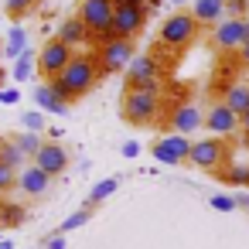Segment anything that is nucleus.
<instances>
[{
    "instance_id": "obj_40",
    "label": "nucleus",
    "mask_w": 249,
    "mask_h": 249,
    "mask_svg": "<svg viewBox=\"0 0 249 249\" xmlns=\"http://www.w3.org/2000/svg\"><path fill=\"white\" fill-rule=\"evenodd\" d=\"M0 249H14V242L11 239H0Z\"/></svg>"
},
{
    "instance_id": "obj_22",
    "label": "nucleus",
    "mask_w": 249,
    "mask_h": 249,
    "mask_svg": "<svg viewBox=\"0 0 249 249\" xmlns=\"http://www.w3.org/2000/svg\"><path fill=\"white\" fill-rule=\"evenodd\" d=\"M21 126H24L28 133H48V123H45V113H41V109H28V113L21 116Z\"/></svg>"
},
{
    "instance_id": "obj_8",
    "label": "nucleus",
    "mask_w": 249,
    "mask_h": 249,
    "mask_svg": "<svg viewBox=\"0 0 249 249\" xmlns=\"http://www.w3.org/2000/svg\"><path fill=\"white\" fill-rule=\"evenodd\" d=\"M147 24V7L140 4H116V18H113V35L133 41Z\"/></svg>"
},
{
    "instance_id": "obj_34",
    "label": "nucleus",
    "mask_w": 249,
    "mask_h": 249,
    "mask_svg": "<svg viewBox=\"0 0 249 249\" xmlns=\"http://www.w3.org/2000/svg\"><path fill=\"white\" fill-rule=\"evenodd\" d=\"M21 99V92L18 89H0V103H7V106H14Z\"/></svg>"
},
{
    "instance_id": "obj_36",
    "label": "nucleus",
    "mask_w": 249,
    "mask_h": 249,
    "mask_svg": "<svg viewBox=\"0 0 249 249\" xmlns=\"http://www.w3.org/2000/svg\"><path fill=\"white\" fill-rule=\"evenodd\" d=\"M62 133H65V130H62V126H48V137H52V140H58V137H62Z\"/></svg>"
},
{
    "instance_id": "obj_3",
    "label": "nucleus",
    "mask_w": 249,
    "mask_h": 249,
    "mask_svg": "<svg viewBox=\"0 0 249 249\" xmlns=\"http://www.w3.org/2000/svg\"><path fill=\"white\" fill-rule=\"evenodd\" d=\"M48 82H52V79H48ZM58 82L69 89L72 99H79V96H86V92L99 82V65H96L92 58H86V55H75L72 65L58 75Z\"/></svg>"
},
{
    "instance_id": "obj_33",
    "label": "nucleus",
    "mask_w": 249,
    "mask_h": 249,
    "mask_svg": "<svg viewBox=\"0 0 249 249\" xmlns=\"http://www.w3.org/2000/svg\"><path fill=\"white\" fill-rule=\"evenodd\" d=\"M120 154H123L126 160H137V157H140V143H137V140H126V143L120 147Z\"/></svg>"
},
{
    "instance_id": "obj_24",
    "label": "nucleus",
    "mask_w": 249,
    "mask_h": 249,
    "mask_svg": "<svg viewBox=\"0 0 249 249\" xmlns=\"http://www.w3.org/2000/svg\"><path fill=\"white\" fill-rule=\"evenodd\" d=\"M222 178H225L229 184H235V188H246V184H249V164H232V167L222 171Z\"/></svg>"
},
{
    "instance_id": "obj_42",
    "label": "nucleus",
    "mask_w": 249,
    "mask_h": 249,
    "mask_svg": "<svg viewBox=\"0 0 249 249\" xmlns=\"http://www.w3.org/2000/svg\"><path fill=\"white\" fill-rule=\"evenodd\" d=\"M242 126H246V130H249V113H246V116H242Z\"/></svg>"
},
{
    "instance_id": "obj_19",
    "label": "nucleus",
    "mask_w": 249,
    "mask_h": 249,
    "mask_svg": "<svg viewBox=\"0 0 249 249\" xmlns=\"http://www.w3.org/2000/svg\"><path fill=\"white\" fill-rule=\"evenodd\" d=\"M235 116H246L249 113V86H242V82H232L229 89H225V99H222Z\"/></svg>"
},
{
    "instance_id": "obj_31",
    "label": "nucleus",
    "mask_w": 249,
    "mask_h": 249,
    "mask_svg": "<svg viewBox=\"0 0 249 249\" xmlns=\"http://www.w3.org/2000/svg\"><path fill=\"white\" fill-rule=\"evenodd\" d=\"M4 7H7V14H11V18H21L24 11H31V7H35V0H4Z\"/></svg>"
},
{
    "instance_id": "obj_2",
    "label": "nucleus",
    "mask_w": 249,
    "mask_h": 249,
    "mask_svg": "<svg viewBox=\"0 0 249 249\" xmlns=\"http://www.w3.org/2000/svg\"><path fill=\"white\" fill-rule=\"evenodd\" d=\"M160 113V89H126L123 99V120L133 126L154 123Z\"/></svg>"
},
{
    "instance_id": "obj_30",
    "label": "nucleus",
    "mask_w": 249,
    "mask_h": 249,
    "mask_svg": "<svg viewBox=\"0 0 249 249\" xmlns=\"http://www.w3.org/2000/svg\"><path fill=\"white\" fill-rule=\"evenodd\" d=\"M86 222H89V212L79 208V212H72V215L62 222V232H72V229H79V225H86Z\"/></svg>"
},
{
    "instance_id": "obj_7",
    "label": "nucleus",
    "mask_w": 249,
    "mask_h": 249,
    "mask_svg": "<svg viewBox=\"0 0 249 249\" xmlns=\"http://www.w3.org/2000/svg\"><path fill=\"white\" fill-rule=\"evenodd\" d=\"M130 89H160V62L154 55H137L126 69Z\"/></svg>"
},
{
    "instance_id": "obj_32",
    "label": "nucleus",
    "mask_w": 249,
    "mask_h": 249,
    "mask_svg": "<svg viewBox=\"0 0 249 249\" xmlns=\"http://www.w3.org/2000/svg\"><path fill=\"white\" fill-rule=\"evenodd\" d=\"M212 208H215V212H232V208H239V205H235L232 195H212Z\"/></svg>"
},
{
    "instance_id": "obj_10",
    "label": "nucleus",
    "mask_w": 249,
    "mask_h": 249,
    "mask_svg": "<svg viewBox=\"0 0 249 249\" xmlns=\"http://www.w3.org/2000/svg\"><path fill=\"white\" fill-rule=\"evenodd\" d=\"M249 41V18H225L222 24H215V45L218 48H242Z\"/></svg>"
},
{
    "instance_id": "obj_16",
    "label": "nucleus",
    "mask_w": 249,
    "mask_h": 249,
    "mask_svg": "<svg viewBox=\"0 0 249 249\" xmlns=\"http://www.w3.org/2000/svg\"><path fill=\"white\" fill-rule=\"evenodd\" d=\"M191 14L198 24H222L225 21V0H195Z\"/></svg>"
},
{
    "instance_id": "obj_17",
    "label": "nucleus",
    "mask_w": 249,
    "mask_h": 249,
    "mask_svg": "<svg viewBox=\"0 0 249 249\" xmlns=\"http://www.w3.org/2000/svg\"><path fill=\"white\" fill-rule=\"evenodd\" d=\"M86 38H89V28L82 24V18H69V21H62V24H58V41H65L69 48L82 45Z\"/></svg>"
},
{
    "instance_id": "obj_41",
    "label": "nucleus",
    "mask_w": 249,
    "mask_h": 249,
    "mask_svg": "<svg viewBox=\"0 0 249 249\" xmlns=\"http://www.w3.org/2000/svg\"><path fill=\"white\" fill-rule=\"evenodd\" d=\"M171 4H174V7H184V4H188V0H171Z\"/></svg>"
},
{
    "instance_id": "obj_29",
    "label": "nucleus",
    "mask_w": 249,
    "mask_h": 249,
    "mask_svg": "<svg viewBox=\"0 0 249 249\" xmlns=\"http://www.w3.org/2000/svg\"><path fill=\"white\" fill-rule=\"evenodd\" d=\"M225 18H249V0H225Z\"/></svg>"
},
{
    "instance_id": "obj_4",
    "label": "nucleus",
    "mask_w": 249,
    "mask_h": 249,
    "mask_svg": "<svg viewBox=\"0 0 249 249\" xmlns=\"http://www.w3.org/2000/svg\"><path fill=\"white\" fill-rule=\"evenodd\" d=\"M195 35H198V21H195V14L178 11V14H171V18L160 24V31H157V45H167V48H184Z\"/></svg>"
},
{
    "instance_id": "obj_9",
    "label": "nucleus",
    "mask_w": 249,
    "mask_h": 249,
    "mask_svg": "<svg viewBox=\"0 0 249 249\" xmlns=\"http://www.w3.org/2000/svg\"><path fill=\"white\" fill-rule=\"evenodd\" d=\"M191 147L195 143L184 133H167V137H160L154 143V160H160V164H184L191 157Z\"/></svg>"
},
{
    "instance_id": "obj_6",
    "label": "nucleus",
    "mask_w": 249,
    "mask_h": 249,
    "mask_svg": "<svg viewBox=\"0 0 249 249\" xmlns=\"http://www.w3.org/2000/svg\"><path fill=\"white\" fill-rule=\"evenodd\" d=\"M72 58H75V52L65 45V41H48L41 52H38V69H41V75L45 79H58L69 65H72Z\"/></svg>"
},
{
    "instance_id": "obj_35",
    "label": "nucleus",
    "mask_w": 249,
    "mask_h": 249,
    "mask_svg": "<svg viewBox=\"0 0 249 249\" xmlns=\"http://www.w3.org/2000/svg\"><path fill=\"white\" fill-rule=\"evenodd\" d=\"M45 246H48V249H65V235H52Z\"/></svg>"
},
{
    "instance_id": "obj_14",
    "label": "nucleus",
    "mask_w": 249,
    "mask_h": 249,
    "mask_svg": "<svg viewBox=\"0 0 249 249\" xmlns=\"http://www.w3.org/2000/svg\"><path fill=\"white\" fill-rule=\"evenodd\" d=\"M205 116L208 113H201V106H191V103H184V106H178L174 109V116H171V126H174V133H195V130H201L205 126Z\"/></svg>"
},
{
    "instance_id": "obj_18",
    "label": "nucleus",
    "mask_w": 249,
    "mask_h": 249,
    "mask_svg": "<svg viewBox=\"0 0 249 249\" xmlns=\"http://www.w3.org/2000/svg\"><path fill=\"white\" fill-rule=\"evenodd\" d=\"M35 103H38V106H41L45 113H55V116H65V113H69V103H62V99L55 96V89H52L48 82L35 89Z\"/></svg>"
},
{
    "instance_id": "obj_43",
    "label": "nucleus",
    "mask_w": 249,
    "mask_h": 249,
    "mask_svg": "<svg viewBox=\"0 0 249 249\" xmlns=\"http://www.w3.org/2000/svg\"><path fill=\"white\" fill-rule=\"evenodd\" d=\"M0 222H4V201H0Z\"/></svg>"
},
{
    "instance_id": "obj_1",
    "label": "nucleus",
    "mask_w": 249,
    "mask_h": 249,
    "mask_svg": "<svg viewBox=\"0 0 249 249\" xmlns=\"http://www.w3.org/2000/svg\"><path fill=\"white\" fill-rule=\"evenodd\" d=\"M79 18H82V24L89 28V35H92V38H99V45H103V41H109V38H116V35H113L116 0H82Z\"/></svg>"
},
{
    "instance_id": "obj_15",
    "label": "nucleus",
    "mask_w": 249,
    "mask_h": 249,
    "mask_svg": "<svg viewBox=\"0 0 249 249\" xmlns=\"http://www.w3.org/2000/svg\"><path fill=\"white\" fill-rule=\"evenodd\" d=\"M18 188H21L24 195H31V198H38V195H45V191L52 188V174H48V171H41L38 164H28V167H21V178H18Z\"/></svg>"
},
{
    "instance_id": "obj_13",
    "label": "nucleus",
    "mask_w": 249,
    "mask_h": 249,
    "mask_svg": "<svg viewBox=\"0 0 249 249\" xmlns=\"http://www.w3.org/2000/svg\"><path fill=\"white\" fill-rule=\"evenodd\" d=\"M35 164L55 178V174H62V171L69 167V154H65V147H62L58 140H45V147H41V154L35 157Z\"/></svg>"
},
{
    "instance_id": "obj_38",
    "label": "nucleus",
    "mask_w": 249,
    "mask_h": 249,
    "mask_svg": "<svg viewBox=\"0 0 249 249\" xmlns=\"http://www.w3.org/2000/svg\"><path fill=\"white\" fill-rule=\"evenodd\" d=\"M239 55H242V65H249V41L242 45V52H239Z\"/></svg>"
},
{
    "instance_id": "obj_37",
    "label": "nucleus",
    "mask_w": 249,
    "mask_h": 249,
    "mask_svg": "<svg viewBox=\"0 0 249 249\" xmlns=\"http://www.w3.org/2000/svg\"><path fill=\"white\" fill-rule=\"evenodd\" d=\"M235 205L239 208H249V195H235Z\"/></svg>"
},
{
    "instance_id": "obj_11",
    "label": "nucleus",
    "mask_w": 249,
    "mask_h": 249,
    "mask_svg": "<svg viewBox=\"0 0 249 249\" xmlns=\"http://www.w3.org/2000/svg\"><path fill=\"white\" fill-rule=\"evenodd\" d=\"M195 167H201V171H215L222 160H225V147H222V140L218 137H205V140H195V147H191V157H188Z\"/></svg>"
},
{
    "instance_id": "obj_23",
    "label": "nucleus",
    "mask_w": 249,
    "mask_h": 249,
    "mask_svg": "<svg viewBox=\"0 0 249 249\" xmlns=\"http://www.w3.org/2000/svg\"><path fill=\"white\" fill-rule=\"evenodd\" d=\"M14 140H18V147H21L28 157H38V154H41V147H45L41 133H18Z\"/></svg>"
},
{
    "instance_id": "obj_20",
    "label": "nucleus",
    "mask_w": 249,
    "mask_h": 249,
    "mask_svg": "<svg viewBox=\"0 0 249 249\" xmlns=\"http://www.w3.org/2000/svg\"><path fill=\"white\" fill-rule=\"evenodd\" d=\"M24 52H28V31H24L21 24H14L11 35H7V45H4V58H14V62H18Z\"/></svg>"
},
{
    "instance_id": "obj_27",
    "label": "nucleus",
    "mask_w": 249,
    "mask_h": 249,
    "mask_svg": "<svg viewBox=\"0 0 249 249\" xmlns=\"http://www.w3.org/2000/svg\"><path fill=\"white\" fill-rule=\"evenodd\" d=\"M18 178H21V171H18V167H11V164H0V195H4V191H11V188H18Z\"/></svg>"
},
{
    "instance_id": "obj_25",
    "label": "nucleus",
    "mask_w": 249,
    "mask_h": 249,
    "mask_svg": "<svg viewBox=\"0 0 249 249\" xmlns=\"http://www.w3.org/2000/svg\"><path fill=\"white\" fill-rule=\"evenodd\" d=\"M116 188H120V181H116V178H106V181H99V184L89 191V205H99V201H103V198H109Z\"/></svg>"
},
{
    "instance_id": "obj_21",
    "label": "nucleus",
    "mask_w": 249,
    "mask_h": 249,
    "mask_svg": "<svg viewBox=\"0 0 249 249\" xmlns=\"http://www.w3.org/2000/svg\"><path fill=\"white\" fill-rule=\"evenodd\" d=\"M24 160H28V154L18 147V140H4V143H0V164H11V167H28Z\"/></svg>"
},
{
    "instance_id": "obj_12",
    "label": "nucleus",
    "mask_w": 249,
    "mask_h": 249,
    "mask_svg": "<svg viewBox=\"0 0 249 249\" xmlns=\"http://www.w3.org/2000/svg\"><path fill=\"white\" fill-rule=\"evenodd\" d=\"M239 123H242V116H235L225 103H215L212 109H208V116H205V126L222 140V137H232L235 130H239Z\"/></svg>"
},
{
    "instance_id": "obj_28",
    "label": "nucleus",
    "mask_w": 249,
    "mask_h": 249,
    "mask_svg": "<svg viewBox=\"0 0 249 249\" xmlns=\"http://www.w3.org/2000/svg\"><path fill=\"white\" fill-rule=\"evenodd\" d=\"M24 208L21 205H4V222H0V225H7V229H18L21 222H24Z\"/></svg>"
},
{
    "instance_id": "obj_5",
    "label": "nucleus",
    "mask_w": 249,
    "mask_h": 249,
    "mask_svg": "<svg viewBox=\"0 0 249 249\" xmlns=\"http://www.w3.org/2000/svg\"><path fill=\"white\" fill-rule=\"evenodd\" d=\"M133 58H137L133 55V41H126V38H109V41L99 45V72H106V75L126 72Z\"/></svg>"
},
{
    "instance_id": "obj_26",
    "label": "nucleus",
    "mask_w": 249,
    "mask_h": 249,
    "mask_svg": "<svg viewBox=\"0 0 249 249\" xmlns=\"http://www.w3.org/2000/svg\"><path fill=\"white\" fill-rule=\"evenodd\" d=\"M31 72H35V55H31V52H24V55L14 62V79H18V82H24V79H31Z\"/></svg>"
},
{
    "instance_id": "obj_44",
    "label": "nucleus",
    "mask_w": 249,
    "mask_h": 249,
    "mask_svg": "<svg viewBox=\"0 0 249 249\" xmlns=\"http://www.w3.org/2000/svg\"><path fill=\"white\" fill-rule=\"evenodd\" d=\"M0 82H4V72H0ZM0 89H4V86H0Z\"/></svg>"
},
{
    "instance_id": "obj_39",
    "label": "nucleus",
    "mask_w": 249,
    "mask_h": 249,
    "mask_svg": "<svg viewBox=\"0 0 249 249\" xmlns=\"http://www.w3.org/2000/svg\"><path fill=\"white\" fill-rule=\"evenodd\" d=\"M116 4H140V7H147L150 0H116Z\"/></svg>"
}]
</instances>
